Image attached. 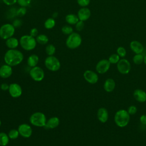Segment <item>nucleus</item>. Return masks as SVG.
<instances>
[{
    "label": "nucleus",
    "mask_w": 146,
    "mask_h": 146,
    "mask_svg": "<svg viewBox=\"0 0 146 146\" xmlns=\"http://www.w3.org/2000/svg\"><path fill=\"white\" fill-rule=\"evenodd\" d=\"M4 61L6 64L13 67L22 62L24 59L23 54L17 49H9L4 55Z\"/></svg>",
    "instance_id": "nucleus-1"
},
{
    "label": "nucleus",
    "mask_w": 146,
    "mask_h": 146,
    "mask_svg": "<svg viewBox=\"0 0 146 146\" xmlns=\"http://www.w3.org/2000/svg\"><path fill=\"white\" fill-rule=\"evenodd\" d=\"M130 121V115L127 110L124 109L119 110L114 115V122L115 124L120 127L124 128L128 125Z\"/></svg>",
    "instance_id": "nucleus-2"
},
{
    "label": "nucleus",
    "mask_w": 146,
    "mask_h": 146,
    "mask_svg": "<svg viewBox=\"0 0 146 146\" xmlns=\"http://www.w3.org/2000/svg\"><path fill=\"white\" fill-rule=\"evenodd\" d=\"M19 40V45L26 51H31L34 50L37 44L35 38L29 34L23 35L21 36Z\"/></svg>",
    "instance_id": "nucleus-3"
},
{
    "label": "nucleus",
    "mask_w": 146,
    "mask_h": 146,
    "mask_svg": "<svg viewBox=\"0 0 146 146\" xmlns=\"http://www.w3.org/2000/svg\"><path fill=\"white\" fill-rule=\"evenodd\" d=\"M82 43V38L81 35L77 32H73L66 38V45L71 50L78 48Z\"/></svg>",
    "instance_id": "nucleus-4"
},
{
    "label": "nucleus",
    "mask_w": 146,
    "mask_h": 146,
    "mask_svg": "<svg viewBox=\"0 0 146 146\" xmlns=\"http://www.w3.org/2000/svg\"><path fill=\"white\" fill-rule=\"evenodd\" d=\"M30 123L38 127H44L47 119L46 115L41 112H35L33 113L30 117Z\"/></svg>",
    "instance_id": "nucleus-5"
},
{
    "label": "nucleus",
    "mask_w": 146,
    "mask_h": 146,
    "mask_svg": "<svg viewBox=\"0 0 146 146\" xmlns=\"http://www.w3.org/2000/svg\"><path fill=\"white\" fill-rule=\"evenodd\" d=\"M15 32V28L12 23H6L0 27V38L3 40L13 36Z\"/></svg>",
    "instance_id": "nucleus-6"
},
{
    "label": "nucleus",
    "mask_w": 146,
    "mask_h": 146,
    "mask_svg": "<svg viewBox=\"0 0 146 146\" xmlns=\"http://www.w3.org/2000/svg\"><path fill=\"white\" fill-rule=\"evenodd\" d=\"M44 63L46 68L53 72L58 71L61 66L59 60L54 55L46 57Z\"/></svg>",
    "instance_id": "nucleus-7"
},
{
    "label": "nucleus",
    "mask_w": 146,
    "mask_h": 146,
    "mask_svg": "<svg viewBox=\"0 0 146 146\" xmlns=\"http://www.w3.org/2000/svg\"><path fill=\"white\" fill-rule=\"evenodd\" d=\"M116 68L119 72L123 75L128 74L131 70V64L129 61L126 59H120L116 64Z\"/></svg>",
    "instance_id": "nucleus-8"
},
{
    "label": "nucleus",
    "mask_w": 146,
    "mask_h": 146,
    "mask_svg": "<svg viewBox=\"0 0 146 146\" xmlns=\"http://www.w3.org/2000/svg\"><path fill=\"white\" fill-rule=\"evenodd\" d=\"M29 74L32 79L35 82H40L43 80L44 78V72L43 70L37 66L30 69Z\"/></svg>",
    "instance_id": "nucleus-9"
},
{
    "label": "nucleus",
    "mask_w": 146,
    "mask_h": 146,
    "mask_svg": "<svg viewBox=\"0 0 146 146\" xmlns=\"http://www.w3.org/2000/svg\"><path fill=\"white\" fill-rule=\"evenodd\" d=\"M111 63L108 59H102L99 60L95 67L96 72L100 74H103L106 73L110 69Z\"/></svg>",
    "instance_id": "nucleus-10"
},
{
    "label": "nucleus",
    "mask_w": 146,
    "mask_h": 146,
    "mask_svg": "<svg viewBox=\"0 0 146 146\" xmlns=\"http://www.w3.org/2000/svg\"><path fill=\"white\" fill-rule=\"evenodd\" d=\"M83 77L86 82L91 84H94L98 82L99 76L95 71L87 70L83 73Z\"/></svg>",
    "instance_id": "nucleus-11"
},
{
    "label": "nucleus",
    "mask_w": 146,
    "mask_h": 146,
    "mask_svg": "<svg viewBox=\"0 0 146 146\" xmlns=\"http://www.w3.org/2000/svg\"><path fill=\"white\" fill-rule=\"evenodd\" d=\"M8 91L10 95L14 98H19L22 94V87L19 84L16 83H11L9 85V88Z\"/></svg>",
    "instance_id": "nucleus-12"
},
{
    "label": "nucleus",
    "mask_w": 146,
    "mask_h": 146,
    "mask_svg": "<svg viewBox=\"0 0 146 146\" xmlns=\"http://www.w3.org/2000/svg\"><path fill=\"white\" fill-rule=\"evenodd\" d=\"M18 130L19 135L25 138L30 137L33 133V129L31 127L26 123H23L18 126Z\"/></svg>",
    "instance_id": "nucleus-13"
},
{
    "label": "nucleus",
    "mask_w": 146,
    "mask_h": 146,
    "mask_svg": "<svg viewBox=\"0 0 146 146\" xmlns=\"http://www.w3.org/2000/svg\"><path fill=\"white\" fill-rule=\"evenodd\" d=\"M91 12L90 10L87 7H81L78 11L77 15L80 21L85 22L87 21L91 17Z\"/></svg>",
    "instance_id": "nucleus-14"
},
{
    "label": "nucleus",
    "mask_w": 146,
    "mask_h": 146,
    "mask_svg": "<svg viewBox=\"0 0 146 146\" xmlns=\"http://www.w3.org/2000/svg\"><path fill=\"white\" fill-rule=\"evenodd\" d=\"M109 117V113L108 110L104 107H100L98 110L97 111V118L98 120L102 123H106Z\"/></svg>",
    "instance_id": "nucleus-15"
},
{
    "label": "nucleus",
    "mask_w": 146,
    "mask_h": 146,
    "mask_svg": "<svg viewBox=\"0 0 146 146\" xmlns=\"http://www.w3.org/2000/svg\"><path fill=\"white\" fill-rule=\"evenodd\" d=\"M12 73L13 68L11 66L5 63L0 67V76L1 78H8L12 75Z\"/></svg>",
    "instance_id": "nucleus-16"
},
{
    "label": "nucleus",
    "mask_w": 146,
    "mask_h": 146,
    "mask_svg": "<svg viewBox=\"0 0 146 146\" xmlns=\"http://www.w3.org/2000/svg\"><path fill=\"white\" fill-rule=\"evenodd\" d=\"M131 50L136 54H141L144 51V46L141 42L137 40H132L129 44Z\"/></svg>",
    "instance_id": "nucleus-17"
},
{
    "label": "nucleus",
    "mask_w": 146,
    "mask_h": 146,
    "mask_svg": "<svg viewBox=\"0 0 146 146\" xmlns=\"http://www.w3.org/2000/svg\"><path fill=\"white\" fill-rule=\"evenodd\" d=\"M133 96L135 99L139 103H144L146 101V92L141 89H136L133 91Z\"/></svg>",
    "instance_id": "nucleus-18"
},
{
    "label": "nucleus",
    "mask_w": 146,
    "mask_h": 146,
    "mask_svg": "<svg viewBox=\"0 0 146 146\" xmlns=\"http://www.w3.org/2000/svg\"><path fill=\"white\" fill-rule=\"evenodd\" d=\"M59 119L56 116H53L47 120L44 127L46 129H54L59 125Z\"/></svg>",
    "instance_id": "nucleus-19"
},
{
    "label": "nucleus",
    "mask_w": 146,
    "mask_h": 146,
    "mask_svg": "<svg viewBox=\"0 0 146 146\" xmlns=\"http://www.w3.org/2000/svg\"><path fill=\"white\" fill-rule=\"evenodd\" d=\"M116 87V82L113 79L107 78L103 84V88L107 92H112Z\"/></svg>",
    "instance_id": "nucleus-20"
},
{
    "label": "nucleus",
    "mask_w": 146,
    "mask_h": 146,
    "mask_svg": "<svg viewBox=\"0 0 146 146\" xmlns=\"http://www.w3.org/2000/svg\"><path fill=\"white\" fill-rule=\"evenodd\" d=\"M5 44L9 49H16L19 45V40L12 36L5 40Z\"/></svg>",
    "instance_id": "nucleus-21"
},
{
    "label": "nucleus",
    "mask_w": 146,
    "mask_h": 146,
    "mask_svg": "<svg viewBox=\"0 0 146 146\" xmlns=\"http://www.w3.org/2000/svg\"><path fill=\"white\" fill-rule=\"evenodd\" d=\"M39 56L35 54H33L30 55L27 59V64L30 67H34L37 66L39 63Z\"/></svg>",
    "instance_id": "nucleus-22"
},
{
    "label": "nucleus",
    "mask_w": 146,
    "mask_h": 146,
    "mask_svg": "<svg viewBox=\"0 0 146 146\" xmlns=\"http://www.w3.org/2000/svg\"><path fill=\"white\" fill-rule=\"evenodd\" d=\"M65 21L69 25H75L79 21V19L77 15L70 13L66 15Z\"/></svg>",
    "instance_id": "nucleus-23"
},
{
    "label": "nucleus",
    "mask_w": 146,
    "mask_h": 146,
    "mask_svg": "<svg viewBox=\"0 0 146 146\" xmlns=\"http://www.w3.org/2000/svg\"><path fill=\"white\" fill-rule=\"evenodd\" d=\"M37 43H39L41 45H44L48 43V38L47 35L44 34H40L37 35L35 38Z\"/></svg>",
    "instance_id": "nucleus-24"
},
{
    "label": "nucleus",
    "mask_w": 146,
    "mask_h": 146,
    "mask_svg": "<svg viewBox=\"0 0 146 146\" xmlns=\"http://www.w3.org/2000/svg\"><path fill=\"white\" fill-rule=\"evenodd\" d=\"M56 25V21L54 18L50 17L47 18L44 22V27L47 30H51L53 29Z\"/></svg>",
    "instance_id": "nucleus-25"
},
{
    "label": "nucleus",
    "mask_w": 146,
    "mask_h": 146,
    "mask_svg": "<svg viewBox=\"0 0 146 146\" xmlns=\"http://www.w3.org/2000/svg\"><path fill=\"white\" fill-rule=\"evenodd\" d=\"M9 137L5 132H0V145L6 146L9 142Z\"/></svg>",
    "instance_id": "nucleus-26"
},
{
    "label": "nucleus",
    "mask_w": 146,
    "mask_h": 146,
    "mask_svg": "<svg viewBox=\"0 0 146 146\" xmlns=\"http://www.w3.org/2000/svg\"><path fill=\"white\" fill-rule=\"evenodd\" d=\"M45 51L48 56L54 55L56 52V47L52 44H48L46 46Z\"/></svg>",
    "instance_id": "nucleus-27"
},
{
    "label": "nucleus",
    "mask_w": 146,
    "mask_h": 146,
    "mask_svg": "<svg viewBox=\"0 0 146 146\" xmlns=\"http://www.w3.org/2000/svg\"><path fill=\"white\" fill-rule=\"evenodd\" d=\"M133 62L137 65L141 64L144 60V56L142 54H136L132 58Z\"/></svg>",
    "instance_id": "nucleus-28"
},
{
    "label": "nucleus",
    "mask_w": 146,
    "mask_h": 146,
    "mask_svg": "<svg viewBox=\"0 0 146 146\" xmlns=\"http://www.w3.org/2000/svg\"><path fill=\"white\" fill-rule=\"evenodd\" d=\"M61 31L63 34L66 35H69L70 34H71L74 32V29L71 25H66L62 26L61 29Z\"/></svg>",
    "instance_id": "nucleus-29"
},
{
    "label": "nucleus",
    "mask_w": 146,
    "mask_h": 146,
    "mask_svg": "<svg viewBox=\"0 0 146 146\" xmlns=\"http://www.w3.org/2000/svg\"><path fill=\"white\" fill-rule=\"evenodd\" d=\"M8 136L10 139H16L18 137V136L20 135L19 131L18 129H12L9 131L8 132Z\"/></svg>",
    "instance_id": "nucleus-30"
},
{
    "label": "nucleus",
    "mask_w": 146,
    "mask_h": 146,
    "mask_svg": "<svg viewBox=\"0 0 146 146\" xmlns=\"http://www.w3.org/2000/svg\"><path fill=\"white\" fill-rule=\"evenodd\" d=\"M120 58L117 54H112L109 56L108 60L111 64H117L120 59Z\"/></svg>",
    "instance_id": "nucleus-31"
},
{
    "label": "nucleus",
    "mask_w": 146,
    "mask_h": 146,
    "mask_svg": "<svg viewBox=\"0 0 146 146\" xmlns=\"http://www.w3.org/2000/svg\"><path fill=\"white\" fill-rule=\"evenodd\" d=\"M116 54L120 57L123 58L125 56V55L127 54V51H126V50L124 47H123L122 46H120L116 50Z\"/></svg>",
    "instance_id": "nucleus-32"
},
{
    "label": "nucleus",
    "mask_w": 146,
    "mask_h": 146,
    "mask_svg": "<svg viewBox=\"0 0 146 146\" xmlns=\"http://www.w3.org/2000/svg\"><path fill=\"white\" fill-rule=\"evenodd\" d=\"M27 12L26 7H20L16 11V15L18 17H23L24 16Z\"/></svg>",
    "instance_id": "nucleus-33"
},
{
    "label": "nucleus",
    "mask_w": 146,
    "mask_h": 146,
    "mask_svg": "<svg viewBox=\"0 0 146 146\" xmlns=\"http://www.w3.org/2000/svg\"><path fill=\"white\" fill-rule=\"evenodd\" d=\"M32 0H17V3L21 7H27L31 3Z\"/></svg>",
    "instance_id": "nucleus-34"
},
{
    "label": "nucleus",
    "mask_w": 146,
    "mask_h": 146,
    "mask_svg": "<svg viewBox=\"0 0 146 146\" xmlns=\"http://www.w3.org/2000/svg\"><path fill=\"white\" fill-rule=\"evenodd\" d=\"M75 29L77 31H81L84 27V22L82 21H79L75 25Z\"/></svg>",
    "instance_id": "nucleus-35"
},
{
    "label": "nucleus",
    "mask_w": 146,
    "mask_h": 146,
    "mask_svg": "<svg viewBox=\"0 0 146 146\" xmlns=\"http://www.w3.org/2000/svg\"><path fill=\"white\" fill-rule=\"evenodd\" d=\"M127 111L130 115H133L135 113H136L137 111V108L135 106L131 105L128 107V109Z\"/></svg>",
    "instance_id": "nucleus-36"
},
{
    "label": "nucleus",
    "mask_w": 146,
    "mask_h": 146,
    "mask_svg": "<svg viewBox=\"0 0 146 146\" xmlns=\"http://www.w3.org/2000/svg\"><path fill=\"white\" fill-rule=\"evenodd\" d=\"M77 3L81 7H87L90 3V0H76Z\"/></svg>",
    "instance_id": "nucleus-37"
},
{
    "label": "nucleus",
    "mask_w": 146,
    "mask_h": 146,
    "mask_svg": "<svg viewBox=\"0 0 146 146\" xmlns=\"http://www.w3.org/2000/svg\"><path fill=\"white\" fill-rule=\"evenodd\" d=\"M39 34V31H38V30L35 28V27H34V28H32L30 30V34L29 35H30L31 36L34 37V38H36L37 36V35Z\"/></svg>",
    "instance_id": "nucleus-38"
},
{
    "label": "nucleus",
    "mask_w": 146,
    "mask_h": 146,
    "mask_svg": "<svg viewBox=\"0 0 146 146\" xmlns=\"http://www.w3.org/2000/svg\"><path fill=\"white\" fill-rule=\"evenodd\" d=\"M3 3L7 6H13L17 3V0H2Z\"/></svg>",
    "instance_id": "nucleus-39"
},
{
    "label": "nucleus",
    "mask_w": 146,
    "mask_h": 146,
    "mask_svg": "<svg viewBox=\"0 0 146 146\" xmlns=\"http://www.w3.org/2000/svg\"><path fill=\"white\" fill-rule=\"evenodd\" d=\"M13 25L14 26V27L16 29V28H18L19 27H20L22 25V21L19 19H15L13 21Z\"/></svg>",
    "instance_id": "nucleus-40"
},
{
    "label": "nucleus",
    "mask_w": 146,
    "mask_h": 146,
    "mask_svg": "<svg viewBox=\"0 0 146 146\" xmlns=\"http://www.w3.org/2000/svg\"><path fill=\"white\" fill-rule=\"evenodd\" d=\"M140 122L143 124V125H146V115L143 114L140 116L139 118Z\"/></svg>",
    "instance_id": "nucleus-41"
},
{
    "label": "nucleus",
    "mask_w": 146,
    "mask_h": 146,
    "mask_svg": "<svg viewBox=\"0 0 146 146\" xmlns=\"http://www.w3.org/2000/svg\"><path fill=\"white\" fill-rule=\"evenodd\" d=\"M1 89L3 91H7L9 90V85L6 83H3L1 84Z\"/></svg>",
    "instance_id": "nucleus-42"
},
{
    "label": "nucleus",
    "mask_w": 146,
    "mask_h": 146,
    "mask_svg": "<svg viewBox=\"0 0 146 146\" xmlns=\"http://www.w3.org/2000/svg\"><path fill=\"white\" fill-rule=\"evenodd\" d=\"M58 13H57V12H54L53 14H52V18H56L57 17H58Z\"/></svg>",
    "instance_id": "nucleus-43"
},
{
    "label": "nucleus",
    "mask_w": 146,
    "mask_h": 146,
    "mask_svg": "<svg viewBox=\"0 0 146 146\" xmlns=\"http://www.w3.org/2000/svg\"><path fill=\"white\" fill-rule=\"evenodd\" d=\"M143 63L146 65V55L144 56V60H143Z\"/></svg>",
    "instance_id": "nucleus-44"
},
{
    "label": "nucleus",
    "mask_w": 146,
    "mask_h": 146,
    "mask_svg": "<svg viewBox=\"0 0 146 146\" xmlns=\"http://www.w3.org/2000/svg\"><path fill=\"white\" fill-rule=\"evenodd\" d=\"M1 124H2V123H1V120H0V127H1Z\"/></svg>",
    "instance_id": "nucleus-45"
},
{
    "label": "nucleus",
    "mask_w": 146,
    "mask_h": 146,
    "mask_svg": "<svg viewBox=\"0 0 146 146\" xmlns=\"http://www.w3.org/2000/svg\"><path fill=\"white\" fill-rule=\"evenodd\" d=\"M145 51H146V48H145Z\"/></svg>",
    "instance_id": "nucleus-46"
}]
</instances>
